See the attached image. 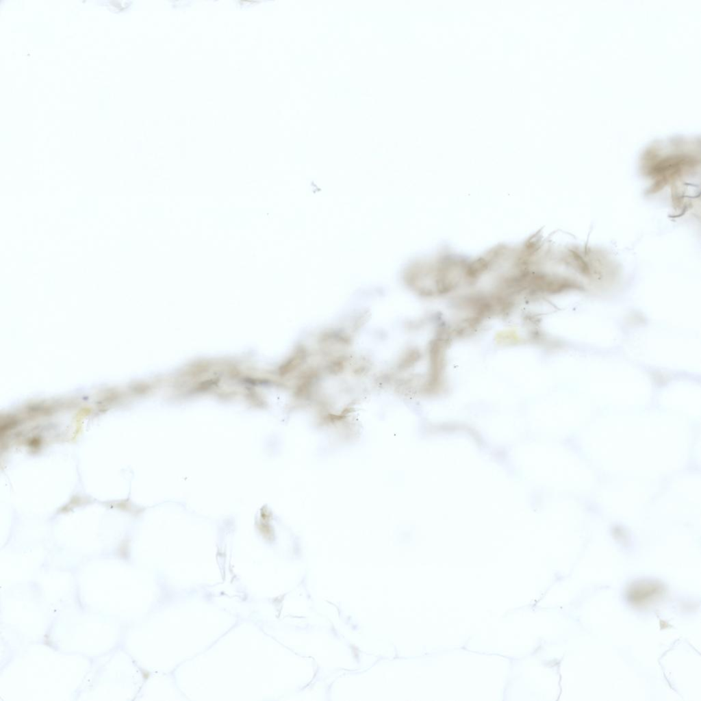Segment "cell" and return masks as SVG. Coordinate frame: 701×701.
<instances>
[{
    "mask_svg": "<svg viewBox=\"0 0 701 701\" xmlns=\"http://www.w3.org/2000/svg\"><path fill=\"white\" fill-rule=\"evenodd\" d=\"M663 591L662 585L652 580H640L633 582L626 591L629 602L639 605L645 604L659 596Z\"/></svg>",
    "mask_w": 701,
    "mask_h": 701,
    "instance_id": "6da1fadb",
    "label": "cell"
}]
</instances>
